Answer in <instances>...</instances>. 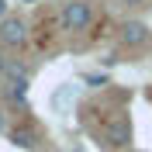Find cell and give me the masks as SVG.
I'll use <instances>...</instances> for the list:
<instances>
[{
  "instance_id": "cell-5",
  "label": "cell",
  "mask_w": 152,
  "mask_h": 152,
  "mask_svg": "<svg viewBox=\"0 0 152 152\" xmlns=\"http://www.w3.org/2000/svg\"><path fill=\"white\" fill-rule=\"evenodd\" d=\"M149 28H145L142 21H124L121 24V42L124 45H149Z\"/></svg>"
},
{
  "instance_id": "cell-3",
  "label": "cell",
  "mask_w": 152,
  "mask_h": 152,
  "mask_svg": "<svg viewBox=\"0 0 152 152\" xmlns=\"http://www.w3.org/2000/svg\"><path fill=\"white\" fill-rule=\"evenodd\" d=\"M28 42V24L21 14H7V18L0 21V45L4 48H21Z\"/></svg>"
},
{
  "instance_id": "cell-2",
  "label": "cell",
  "mask_w": 152,
  "mask_h": 152,
  "mask_svg": "<svg viewBox=\"0 0 152 152\" xmlns=\"http://www.w3.org/2000/svg\"><path fill=\"white\" fill-rule=\"evenodd\" d=\"M132 145V124H128V118L124 114H118L114 121H107V128L100 132V149L107 152H121Z\"/></svg>"
},
{
  "instance_id": "cell-1",
  "label": "cell",
  "mask_w": 152,
  "mask_h": 152,
  "mask_svg": "<svg viewBox=\"0 0 152 152\" xmlns=\"http://www.w3.org/2000/svg\"><path fill=\"white\" fill-rule=\"evenodd\" d=\"M62 31H69V35H80V31H86L90 24H94V4L90 0H69L66 7H62Z\"/></svg>"
},
{
  "instance_id": "cell-7",
  "label": "cell",
  "mask_w": 152,
  "mask_h": 152,
  "mask_svg": "<svg viewBox=\"0 0 152 152\" xmlns=\"http://www.w3.org/2000/svg\"><path fill=\"white\" fill-rule=\"evenodd\" d=\"M7 14H10V10H7V0H0V21L7 18Z\"/></svg>"
},
{
  "instance_id": "cell-8",
  "label": "cell",
  "mask_w": 152,
  "mask_h": 152,
  "mask_svg": "<svg viewBox=\"0 0 152 152\" xmlns=\"http://www.w3.org/2000/svg\"><path fill=\"white\" fill-rule=\"evenodd\" d=\"M124 7H138V4H145V0H121Z\"/></svg>"
},
{
  "instance_id": "cell-4",
  "label": "cell",
  "mask_w": 152,
  "mask_h": 152,
  "mask_svg": "<svg viewBox=\"0 0 152 152\" xmlns=\"http://www.w3.org/2000/svg\"><path fill=\"white\" fill-rule=\"evenodd\" d=\"M7 138H10V145L31 152V149H38V142H42V132H38L35 124H18V128H10V132H7Z\"/></svg>"
},
{
  "instance_id": "cell-6",
  "label": "cell",
  "mask_w": 152,
  "mask_h": 152,
  "mask_svg": "<svg viewBox=\"0 0 152 152\" xmlns=\"http://www.w3.org/2000/svg\"><path fill=\"white\" fill-rule=\"evenodd\" d=\"M7 132H10V128H7V114H4V107H0V138H4Z\"/></svg>"
}]
</instances>
